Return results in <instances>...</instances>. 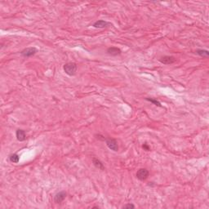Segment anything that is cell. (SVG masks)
<instances>
[{
    "label": "cell",
    "mask_w": 209,
    "mask_h": 209,
    "mask_svg": "<svg viewBox=\"0 0 209 209\" xmlns=\"http://www.w3.org/2000/svg\"><path fill=\"white\" fill-rule=\"evenodd\" d=\"M9 160L11 163H18L20 161V156L17 153H12L9 156Z\"/></svg>",
    "instance_id": "7c38bea8"
},
{
    "label": "cell",
    "mask_w": 209,
    "mask_h": 209,
    "mask_svg": "<svg viewBox=\"0 0 209 209\" xmlns=\"http://www.w3.org/2000/svg\"><path fill=\"white\" fill-rule=\"evenodd\" d=\"M123 208H135V205L132 203H127V204L123 206Z\"/></svg>",
    "instance_id": "5bb4252c"
},
{
    "label": "cell",
    "mask_w": 209,
    "mask_h": 209,
    "mask_svg": "<svg viewBox=\"0 0 209 209\" xmlns=\"http://www.w3.org/2000/svg\"><path fill=\"white\" fill-rule=\"evenodd\" d=\"M104 141H105L106 145H107L110 150H113L114 152H117L118 150V142L116 141L115 139L109 138V139H105Z\"/></svg>",
    "instance_id": "277c9868"
},
{
    "label": "cell",
    "mask_w": 209,
    "mask_h": 209,
    "mask_svg": "<svg viewBox=\"0 0 209 209\" xmlns=\"http://www.w3.org/2000/svg\"><path fill=\"white\" fill-rule=\"evenodd\" d=\"M145 100L148 101H150V102H151V103H153V104H155V105L159 106V107H162V104H161V103H160L159 101L155 100V99H152V98H145Z\"/></svg>",
    "instance_id": "4fadbf2b"
},
{
    "label": "cell",
    "mask_w": 209,
    "mask_h": 209,
    "mask_svg": "<svg viewBox=\"0 0 209 209\" xmlns=\"http://www.w3.org/2000/svg\"><path fill=\"white\" fill-rule=\"evenodd\" d=\"M149 175H150V172L146 168H140L136 173V176H137V179L139 180H141V181L145 180L148 178Z\"/></svg>",
    "instance_id": "3957f363"
},
{
    "label": "cell",
    "mask_w": 209,
    "mask_h": 209,
    "mask_svg": "<svg viewBox=\"0 0 209 209\" xmlns=\"http://www.w3.org/2000/svg\"><path fill=\"white\" fill-rule=\"evenodd\" d=\"M92 163H93V165H94L96 168H98V169L102 170V171L104 170V164L102 163V162H101V160L98 159L96 158H93V159H92Z\"/></svg>",
    "instance_id": "30bf717a"
},
{
    "label": "cell",
    "mask_w": 209,
    "mask_h": 209,
    "mask_svg": "<svg viewBox=\"0 0 209 209\" xmlns=\"http://www.w3.org/2000/svg\"><path fill=\"white\" fill-rule=\"evenodd\" d=\"M77 69L78 66L75 62H68L63 66L64 72L69 76H75L77 73Z\"/></svg>",
    "instance_id": "6da1fadb"
},
{
    "label": "cell",
    "mask_w": 209,
    "mask_h": 209,
    "mask_svg": "<svg viewBox=\"0 0 209 209\" xmlns=\"http://www.w3.org/2000/svg\"><path fill=\"white\" fill-rule=\"evenodd\" d=\"M196 54L202 57H208L209 56V52L208 50H204V49H198L196 50Z\"/></svg>",
    "instance_id": "8fae6325"
},
{
    "label": "cell",
    "mask_w": 209,
    "mask_h": 209,
    "mask_svg": "<svg viewBox=\"0 0 209 209\" xmlns=\"http://www.w3.org/2000/svg\"><path fill=\"white\" fill-rule=\"evenodd\" d=\"M142 148H143V149H144V150H147V151H149V150H150V146H149V145H147L146 143L144 144L143 145H142Z\"/></svg>",
    "instance_id": "9a60e30c"
},
{
    "label": "cell",
    "mask_w": 209,
    "mask_h": 209,
    "mask_svg": "<svg viewBox=\"0 0 209 209\" xmlns=\"http://www.w3.org/2000/svg\"><path fill=\"white\" fill-rule=\"evenodd\" d=\"M176 61V58L172 56H164L159 59V61L164 65H171V64H173Z\"/></svg>",
    "instance_id": "8992f818"
},
{
    "label": "cell",
    "mask_w": 209,
    "mask_h": 209,
    "mask_svg": "<svg viewBox=\"0 0 209 209\" xmlns=\"http://www.w3.org/2000/svg\"><path fill=\"white\" fill-rule=\"evenodd\" d=\"M66 195H67V194H66V192L64 191V190L56 193L55 194V196H54V202H55L56 203H57V204L61 203V202L65 200V198H66Z\"/></svg>",
    "instance_id": "5b68a950"
},
{
    "label": "cell",
    "mask_w": 209,
    "mask_h": 209,
    "mask_svg": "<svg viewBox=\"0 0 209 209\" xmlns=\"http://www.w3.org/2000/svg\"><path fill=\"white\" fill-rule=\"evenodd\" d=\"M38 52V49L34 48V47H29V48H26L23 51H21L20 54L23 57H31L33 56H34Z\"/></svg>",
    "instance_id": "7a4b0ae2"
},
{
    "label": "cell",
    "mask_w": 209,
    "mask_h": 209,
    "mask_svg": "<svg viewBox=\"0 0 209 209\" xmlns=\"http://www.w3.org/2000/svg\"><path fill=\"white\" fill-rule=\"evenodd\" d=\"M109 25H110V23L107 22V21H105L104 20H96V21L92 25V26H93L94 28H97V29H103V28L107 27Z\"/></svg>",
    "instance_id": "52a82bcc"
},
{
    "label": "cell",
    "mask_w": 209,
    "mask_h": 209,
    "mask_svg": "<svg viewBox=\"0 0 209 209\" xmlns=\"http://www.w3.org/2000/svg\"><path fill=\"white\" fill-rule=\"evenodd\" d=\"M16 139L19 141H24L26 140V132L22 129H17L16 132Z\"/></svg>",
    "instance_id": "9c48e42d"
},
{
    "label": "cell",
    "mask_w": 209,
    "mask_h": 209,
    "mask_svg": "<svg viewBox=\"0 0 209 209\" xmlns=\"http://www.w3.org/2000/svg\"><path fill=\"white\" fill-rule=\"evenodd\" d=\"M107 53L110 56H117L121 55L122 53V51L118 48H116V47H110L107 49Z\"/></svg>",
    "instance_id": "ba28073f"
}]
</instances>
